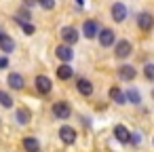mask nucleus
I'll list each match as a JSON object with an SVG mask.
<instances>
[{
  "label": "nucleus",
  "mask_w": 154,
  "mask_h": 152,
  "mask_svg": "<svg viewBox=\"0 0 154 152\" xmlns=\"http://www.w3.org/2000/svg\"><path fill=\"white\" fill-rule=\"evenodd\" d=\"M131 51H133V45L129 42V40H118V42H114V55L118 57V59H127L129 55H131Z\"/></svg>",
  "instance_id": "1"
},
{
  "label": "nucleus",
  "mask_w": 154,
  "mask_h": 152,
  "mask_svg": "<svg viewBox=\"0 0 154 152\" xmlns=\"http://www.w3.org/2000/svg\"><path fill=\"white\" fill-rule=\"evenodd\" d=\"M70 114H72V108H70L68 101H55L53 104V116L55 118L66 120V118H70Z\"/></svg>",
  "instance_id": "2"
},
{
  "label": "nucleus",
  "mask_w": 154,
  "mask_h": 152,
  "mask_svg": "<svg viewBox=\"0 0 154 152\" xmlns=\"http://www.w3.org/2000/svg\"><path fill=\"white\" fill-rule=\"evenodd\" d=\"M137 28L141 32H152V28H154V15L152 13H139L137 15Z\"/></svg>",
  "instance_id": "3"
},
{
  "label": "nucleus",
  "mask_w": 154,
  "mask_h": 152,
  "mask_svg": "<svg viewBox=\"0 0 154 152\" xmlns=\"http://www.w3.org/2000/svg\"><path fill=\"white\" fill-rule=\"evenodd\" d=\"M97 40H99V45L106 49V47H112V45L116 42V34H114V30H110V28H103V30H99V36H97Z\"/></svg>",
  "instance_id": "4"
},
{
  "label": "nucleus",
  "mask_w": 154,
  "mask_h": 152,
  "mask_svg": "<svg viewBox=\"0 0 154 152\" xmlns=\"http://www.w3.org/2000/svg\"><path fill=\"white\" fill-rule=\"evenodd\" d=\"M34 85H36V91L38 93H42V95H49L51 91H53V82H51V78L49 76H36V80H34Z\"/></svg>",
  "instance_id": "5"
},
{
  "label": "nucleus",
  "mask_w": 154,
  "mask_h": 152,
  "mask_svg": "<svg viewBox=\"0 0 154 152\" xmlns=\"http://www.w3.org/2000/svg\"><path fill=\"white\" fill-rule=\"evenodd\" d=\"M99 23L95 21V19H87L85 23H82V34L87 36V38H97L99 36Z\"/></svg>",
  "instance_id": "6"
},
{
  "label": "nucleus",
  "mask_w": 154,
  "mask_h": 152,
  "mask_svg": "<svg viewBox=\"0 0 154 152\" xmlns=\"http://www.w3.org/2000/svg\"><path fill=\"white\" fill-rule=\"evenodd\" d=\"M61 40H63V45H74L78 38H80V34H78V30L76 28H72V26H68V28H61Z\"/></svg>",
  "instance_id": "7"
},
{
  "label": "nucleus",
  "mask_w": 154,
  "mask_h": 152,
  "mask_svg": "<svg viewBox=\"0 0 154 152\" xmlns=\"http://www.w3.org/2000/svg\"><path fill=\"white\" fill-rule=\"evenodd\" d=\"M135 76H137V68H135V66H131V64H125V66H120V68H118V78H120V80H125V82H131Z\"/></svg>",
  "instance_id": "8"
},
{
  "label": "nucleus",
  "mask_w": 154,
  "mask_h": 152,
  "mask_svg": "<svg viewBox=\"0 0 154 152\" xmlns=\"http://www.w3.org/2000/svg\"><path fill=\"white\" fill-rule=\"evenodd\" d=\"M110 13H112V19H114L116 23H120V21L127 19V7H125L122 2H114L112 9H110Z\"/></svg>",
  "instance_id": "9"
},
{
  "label": "nucleus",
  "mask_w": 154,
  "mask_h": 152,
  "mask_svg": "<svg viewBox=\"0 0 154 152\" xmlns=\"http://www.w3.org/2000/svg\"><path fill=\"white\" fill-rule=\"evenodd\" d=\"M55 55H57V59H61V61L70 64V61H72V57H74L72 45H59V47L55 49Z\"/></svg>",
  "instance_id": "10"
},
{
  "label": "nucleus",
  "mask_w": 154,
  "mask_h": 152,
  "mask_svg": "<svg viewBox=\"0 0 154 152\" xmlns=\"http://www.w3.org/2000/svg\"><path fill=\"white\" fill-rule=\"evenodd\" d=\"M59 137H61L63 144H74V141H76V131H74L70 125H63V127L59 129Z\"/></svg>",
  "instance_id": "11"
},
{
  "label": "nucleus",
  "mask_w": 154,
  "mask_h": 152,
  "mask_svg": "<svg viewBox=\"0 0 154 152\" xmlns=\"http://www.w3.org/2000/svg\"><path fill=\"white\" fill-rule=\"evenodd\" d=\"M7 85H9L11 89H15V91H21V89H23V76H21L19 72H11L9 78H7Z\"/></svg>",
  "instance_id": "12"
},
{
  "label": "nucleus",
  "mask_w": 154,
  "mask_h": 152,
  "mask_svg": "<svg viewBox=\"0 0 154 152\" xmlns=\"http://www.w3.org/2000/svg\"><path fill=\"white\" fill-rule=\"evenodd\" d=\"M76 89H78V93H80V95H85V97L93 95V85H91V80H87V78H78Z\"/></svg>",
  "instance_id": "13"
},
{
  "label": "nucleus",
  "mask_w": 154,
  "mask_h": 152,
  "mask_svg": "<svg viewBox=\"0 0 154 152\" xmlns=\"http://www.w3.org/2000/svg\"><path fill=\"white\" fill-rule=\"evenodd\" d=\"M0 51H2V53H13V51H15V40H13L9 34H2V36H0Z\"/></svg>",
  "instance_id": "14"
},
{
  "label": "nucleus",
  "mask_w": 154,
  "mask_h": 152,
  "mask_svg": "<svg viewBox=\"0 0 154 152\" xmlns=\"http://www.w3.org/2000/svg\"><path fill=\"white\" fill-rule=\"evenodd\" d=\"M72 76H74V70H72V66L63 61V64L57 68V78H59V80H70Z\"/></svg>",
  "instance_id": "15"
},
{
  "label": "nucleus",
  "mask_w": 154,
  "mask_h": 152,
  "mask_svg": "<svg viewBox=\"0 0 154 152\" xmlns=\"http://www.w3.org/2000/svg\"><path fill=\"white\" fill-rule=\"evenodd\" d=\"M114 135H116V139H118L120 144H129V139H131V133L127 131L125 125H116V127H114Z\"/></svg>",
  "instance_id": "16"
},
{
  "label": "nucleus",
  "mask_w": 154,
  "mask_h": 152,
  "mask_svg": "<svg viewBox=\"0 0 154 152\" xmlns=\"http://www.w3.org/2000/svg\"><path fill=\"white\" fill-rule=\"evenodd\" d=\"M110 99L116 104H127V95L120 91V87H112L110 89Z\"/></svg>",
  "instance_id": "17"
},
{
  "label": "nucleus",
  "mask_w": 154,
  "mask_h": 152,
  "mask_svg": "<svg viewBox=\"0 0 154 152\" xmlns=\"http://www.w3.org/2000/svg\"><path fill=\"white\" fill-rule=\"evenodd\" d=\"M15 21H17V23H30V21H32V15H30L28 7H23V9H19V11H17Z\"/></svg>",
  "instance_id": "18"
},
{
  "label": "nucleus",
  "mask_w": 154,
  "mask_h": 152,
  "mask_svg": "<svg viewBox=\"0 0 154 152\" xmlns=\"http://www.w3.org/2000/svg\"><path fill=\"white\" fill-rule=\"evenodd\" d=\"M30 110L28 108H19L17 112H15V118H17V123H21V125H28L30 123Z\"/></svg>",
  "instance_id": "19"
},
{
  "label": "nucleus",
  "mask_w": 154,
  "mask_h": 152,
  "mask_svg": "<svg viewBox=\"0 0 154 152\" xmlns=\"http://www.w3.org/2000/svg\"><path fill=\"white\" fill-rule=\"evenodd\" d=\"M23 148H26V152H38L40 150V144L34 137H26L23 139Z\"/></svg>",
  "instance_id": "20"
},
{
  "label": "nucleus",
  "mask_w": 154,
  "mask_h": 152,
  "mask_svg": "<svg viewBox=\"0 0 154 152\" xmlns=\"http://www.w3.org/2000/svg\"><path fill=\"white\" fill-rule=\"evenodd\" d=\"M0 106H5V108H13V97L5 91H0Z\"/></svg>",
  "instance_id": "21"
},
{
  "label": "nucleus",
  "mask_w": 154,
  "mask_h": 152,
  "mask_svg": "<svg viewBox=\"0 0 154 152\" xmlns=\"http://www.w3.org/2000/svg\"><path fill=\"white\" fill-rule=\"evenodd\" d=\"M125 95H127V99H129L131 104H139V101H141V95H139V93H137L135 89H129V91H127Z\"/></svg>",
  "instance_id": "22"
},
{
  "label": "nucleus",
  "mask_w": 154,
  "mask_h": 152,
  "mask_svg": "<svg viewBox=\"0 0 154 152\" xmlns=\"http://www.w3.org/2000/svg\"><path fill=\"white\" fill-rule=\"evenodd\" d=\"M143 74H146V78L150 82H154V64H146L143 66Z\"/></svg>",
  "instance_id": "23"
},
{
  "label": "nucleus",
  "mask_w": 154,
  "mask_h": 152,
  "mask_svg": "<svg viewBox=\"0 0 154 152\" xmlns=\"http://www.w3.org/2000/svg\"><path fill=\"white\" fill-rule=\"evenodd\" d=\"M38 5L45 11H51V9H55V0H38Z\"/></svg>",
  "instance_id": "24"
},
{
  "label": "nucleus",
  "mask_w": 154,
  "mask_h": 152,
  "mask_svg": "<svg viewBox=\"0 0 154 152\" xmlns=\"http://www.w3.org/2000/svg\"><path fill=\"white\" fill-rule=\"evenodd\" d=\"M21 26V30H23V34H28V36H32L34 32H36V28L32 26V23H19Z\"/></svg>",
  "instance_id": "25"
},
{
  "label": "nucleus",
  "mask_w": 154,
  "mask_h": 152,
  "mask_svg": "<svg viewBox=\"0 0 154 152\" xmlns=\"http://www.w3.org/2000/svg\"><path fill=\"white\" fill-rule=\"evenodd\" d=\"M129 141H131V144H139V141H141V135H139V133H131V139H129Z\"/></svg>",
  "instance_id": "26"
},
{
  "label": "nucleus",
  "mask_w": 154,
  "mask_h": 152,
  "mask_svg": "<svg viewBox=\"0 0 154 152\" xmlns=\"http://www.w3.org/2000/svg\"><path fill=\"white\" fill-rule=\"evenodd\" d=\"M5 68H9V59L7 57H0V70H5Z\"/></svg>",
  "instance_id": "27"
},
{
  "label": "nucleus",
  "mask_w": 154,
  "mask_h": 152,
  "mask_svg": "<svg viewBox=\"0 0 154 152\" xmlns=\"http://www.w3.org/2000/svg\"><path fill=\"white\" fill-rule=\"evenodd\" d=\"M36 2H38V0H23V7H28V9H30V7H34Z\"/></svg>",
  "instance_id": "28"
},
{
  "label": "nucleus",
  "mask_w": 154,
  "mask_h": 152,
  "mask_svg": "<svg viewBox=\"0 0 154 152\" xmlns=\"http://www.w3.org/2000/svg\"><path fill=\"white\" fill-rule=\"evenodd\" d=\"M76 2H78V7H82V5H85V0H76Z\"/></svg>",
  "instance_id": "29"
},
{
  "label": "nucleus",
  "mask_w": 154,
  "mask_h": 152,
  "mask_svg": "<svg viewBox=\"0 0 154 152\" xmlns=\"http://www.w3.org/2000/svg\"><path fill=\"white\" fill-rule=\"evenodd\" d=\"M2 34H5V30H2V26H0V36H2Z\"/></svg>",
  "instance_id": "30"
},
{
  "label": "nucleus",
  "mask_w": 154,
  "mask_h": 152,
  "mask_svg": "<svg viewBox=\"0 0 154 152\" xmlns=\"http://www.w3.org/2000/svg\"><path fill=\"white\" fill-rule=\"evenodd\" d=\"M152 99H154V91H152Z\"/></svg>",
  "instance_id": "31"
}]
</instances>
